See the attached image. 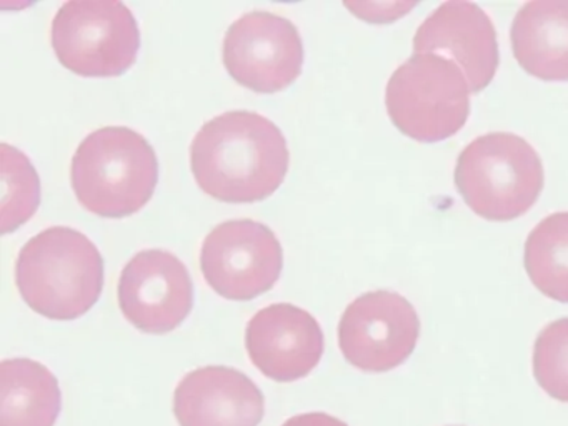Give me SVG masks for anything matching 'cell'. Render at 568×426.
<instances>
[{
	"instance_id": "6da1fadb",
	"label": "cell",
	"mask_w": 568,
	"mask_h": 426,
	"mask_svg": "<svg viewBox=\"0 0 568 426\" xmlns=\"http://www.w3.org/2000/svg\"><path fill=\"white\" fill-rule=\"evenodd\" d=\"M291 163L287 140L261 113L234 110L204 123L191 145L195 182L212 199L254 203L277 192Z\"/></svg>"
},
{
	"instance_id": "7a4b0ae2",
	"label": "cell",
	"mask_w": 568,
	"mask_h": 426,
	"mask_svg": "<svg viewBox=\"0 0 568 426\" xmlns=\"http://www.w3.org/2000/svg\"><path fill=\"white\" fill-rule=\"evenodd\" d=\"M16 283L36 313L69 322L85 315L101 298L104 258L84 233L51 226L22 246Z\"/></svg>"
},
{
	"instance_id": "3957f363",
	"label": "cell",
	"mask_w": 568,
	"mask_h": 426,
	"mask_svg": "<svg viewBox=\"0 0 568 426\" xmlns=\"http://www.w3.org/2000/svg\"><path fill=\"white\" fill-rule=\"evenodd\" d=\"M71 182L88 212L108 219L134 215L159 182V160L145 136L129 126H104L75 150Z\"/></svg>"
},
{
	"instance_id": "277c9868",
	"label": "cell",
	"mask_w": 568,
	"mask_h": 426,
	"mask_svg": "<svg viewBox=\"0 0 568 426\" xmlns=\"http://www.w3.org/2000/svg\"><path fill=\"white\" fill-rule=\"evenodd\" d=\"M454 176L464 202L491 222H510L527 213L545 182L537 150L508 132L485 133L468 143Z\"/></svg>"
},
{
	"instance_id": "5b68a950",
	"label": "cell",
	"mask_w": 568,
	"mask_h": 426,
	"mask_svg": "<svg viewBox=\"0 0 568 426\" xmlns=\"http://www.w3.org/2000/svg\"><path fill=\"white\" fill-rule=\"evenodd\" d=\"M470 87L457 63L440 55H412L387 83L392 123L418 142H440L460 132L470 113Z\"/></svg>"
},
{
	"instance_id": "8992f818",
	"label": "cell",
	"mask_w": 568,
	"mask_h": 426,
	"mask_svg": "<svg viewBox=\"0 0 568 426\" xmlns=\"http://www.w3.org/2000/svg\"><path fill=\"white\" fill-rule=\"evenodd\" d=\"M59 62L82 77H121L141 49L138 20L125 3L74 0L62 3L52 22Z\"/></svg>"
},
{
	"instance_id": "52a82bcc",
	"label": "cell",
	"mask_w": 568,
	"mask_h": 426,
	"mask_svg": "<svg viewBox=\"0 0 568 426\" xmlns=\"http://www.w3.org/2000/svg\"><path fill=\"white\" fill-rule=\"evenodd\" d=\"M284 252L275 233L251 219L229 220L215 226L202 243L201 268L219 295L247 302L277 283Z\"/></svg>"
},
{
	"instance_id": "ba28073f",
	"label": "cell",
	"mask_w": 568,
	"mask_h": 426,
	"mask_svg": "<svg viewBox=\"0 0 568 426\" xmlns=\"http://www.w3.org/2000/svg\"><path fill=\"white\" fill-rule=\"evenodd\" d=\"M420 336L417 310L388 290L364 293L345 308L338 323V346L355 368L385 373L414 353Z\"/></svg>"
},
{
	"instance_id": "9c48e42d",
	"label": "cell",
	"mask_w": 568,
	"mask_h": 426,
	"mask_svg": "<svg viewBox=\"0 0 568 426\" xmlns=\"http://www.w3.org/2000/svg\"><path fill=\"white\" fill-rule=\"evenodd\" d=\"M224 65L235 82L252 92H281L301 77V33L285 17L262 10L245 13L225 33Z\"/></svg>"
},
{
	"instance_id": "30bf717a",
	"label": "cell",
	"mask_w": 568,
	"mask_h": 426,
	"mask_svg": "<svg viewBox=\"0 0 568 426\" xmlns=\"http://www.w3.org/2000/svg\"><path fill=\"white\" fill-rule=\"evenodd\" d=\"M118 290L125 318L152 335L181 326L194 306V283L187 266L165 250L139 252L122 270Z\"/></svg>"
},
{
	"instance_id": "8fae6325",
	"label": "cell",
	"mask_w": 568,
	"mask_h": 426,
	"mask_svg": "<svg viewBox=\"0 0 568 426\" xmlns=\"http://www.w3.org/2000/svg\"><path fill=\"white\" fill-rule=\"evenodd\" d=\"M414 52L457 63L471 93L490 85L500 63L494 22L470 2H445L434 10L415 32Z\"/></svg>"
},
{
	"instance_id": "7c38bea8",
	"label": "cell",
	"mask_w": 568,
	"mask_h": 426,
	"mask_svg": "<svg viewBox=\"0 0 568 426\" xmlns=\"http://www.w3.org/2000/svg\"><path fill=\"white\" fill-rule=\"evenodd\" d=\"M324 345L317 320L292 303L265 306L245 328L252 363L275 382L305 378L321 363Z\"/></svg>"
},
{
	"instance_id": "4fadbf2b",
	"label": "cell",
	"mask_w": 568,
	"mask_h": 426,
	"mask_svg": "<svg viewBox=\"0 0 568 426\" xmlns=\"http://www.w3.org/2000/svg\"><path fill=\"white\" fill-rule=\"evenodd\" d=\"M264 409V393L231 366L194 369L174 393V413L181 426H258Z\"/></svg>"
},
{
	"instance_id": "5bb4252c",
	"label": "cell",
	"mask_w": 568,
	"mask_h": 426,
	"mask_svg": "<svg viewBox=\"0 0 568 426\" xmlns=\"http://www.w3.org/2000/svg\"><path fill=\"white\" fill-rule=\"evenodd\" d=\"M518 65L545 82L568 80V0L521 6L510 29Z\"/></svg>"
},
{
	"instance_id": "9a60e30c",
	"label": "cell",
	"mask_w": 568,
	"mask_h": 426,
	"mask_svg": "<svg viewBox=\"0 0 568 426\" xmlns=\"http://www.w3.org/2000/svg\"><path fill=\"white\" fill-rule=\"evenodd\" d=\"M0 426H54L62 393L54 373L29 358L0 363Z\"/></svg>"
},
{
	"instance_id": "2e32d148",
	"label": "cell",
	"mask_w": 568,
	"mask_h": 426,
	"mask_svg": "<svg viewBox=\"0 0 568 426\" xmlns=\"http://www.w3.org/2000/svg\"><path fill=\"white\" fill-rule=\"evenodd\" d=\"M524 262L540 293L568 303V212L551 213L531 230Z\"/></svg>"
},
{
	"instance_id": "e0dca14e",
	"label": "cell",
	"mask_w": 568,
	"mask_h": 426,
	"mask_svg": "<svg viewBox=\"0 0 568 426\" xmlns=\"http://www.w3.org/2000/svg\"><path fill=\"white\" fill-rule=\"evenodd\" d=\"M2 233L14 232L28 222L41 203V180L31 160L2 143Z\"/></svg>"
},
{
	"instance_id": "ac0fdd59",
	"label": "cell",
	"mask_w": 568,
	"mask_h": 426,
	"mask_svg": "<svg viewBox=\"0 0 568 426\" xmlns=\"http://www.w3.org/2000/svg\"><path fill=\"white\" fill-rule=\"evenodd\" d=\"M534 375L551 398L568 403V316L548 323L535 339Z\"/></svg>"
},
{
	"instance_id": "d6986e66",
	"label": "cell",
	"mask_w": 568,
	"mask_h": 426,
	"mask_svg": "<svg viewBox=\"0 0 568 426\" xmlns=\"http://www.w3.org/2000/svg\"><path fill=\"white\" fill-rule=\"evenodd\" d=\"M282 426H348L342 419L327 413H304V415L292 416Z\"/></svg>"
}]
</instances>
